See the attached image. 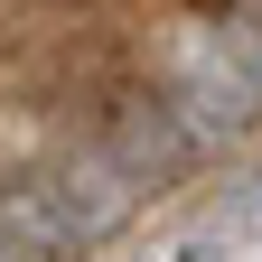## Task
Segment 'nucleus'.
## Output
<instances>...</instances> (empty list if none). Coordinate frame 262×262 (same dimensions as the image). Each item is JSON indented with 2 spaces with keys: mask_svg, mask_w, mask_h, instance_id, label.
I'll return each mask as SVG.
<instances>
[{
  "mask_svg": "<svg viewBox=\"0 0 262 262\" xmlns=\"http://www.w3.org/2000/svg\"><path fill=\"white\" fill-rule=\"evenodd\" d=\"M196 150H206V141L187 131L178 103H131V113H113V131H103V159H113L131 187H169Z\"/></svg>",
  "mask_w": 262,
  "mask_h": 262,
  "instance_id": "obj_2",
  "label": "nucleus"
},
{
  "mask_svg": "<svg viewBox=\"0 0 262 262\" xmlns=\"http://www.w3.org/2000/svg\"><path fill=\"white\" fill-rule=\"evenodd\" d=\"M169 103L187 113L196 141H225V131L262 122V10L234 19V28H206V38L178 56V94Z\"/></svg>",
  "mask_w": 262,
  "mask_h": 262,
  "instance_id": "obj_1",
  "label": "nucleus"
}]
</instances>
